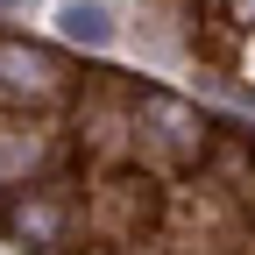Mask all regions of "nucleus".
Segmentation results:
<instances>
[{
	"mask_svg": "<svg viewBox=\"0 0 255 255\" xmlns=\"http://www.w3.org/2000/svg\"><path fill=\"white\" fill-rule=\"evenodd\" d=\"M128 121H135V156H149V163L163 170H199L213 156V121L177 100V92H128Z\"/></svg>",
	"mask_w": 255,
	"mask_h": 255,
	"instance_id": "obj_1",
	"label": "nucleus"
},
{
	"mask_svg": "<svg viewBox=\"0 0 255 255\" xmlns=\"http://www.w3.org/2000/svg\"><path fill=\"white\" fill-rule=\"evenodd\" d=\"M71 92H78V78H71V64L50 43H28V36H7L0 28V107L43 114V107H64Z\"/></svg>",
	"mask_w": 255,
	"mask_h": 255,
	"instance_id": "obj_2",
	"label": "nucleus"
},
{
	"mask_svg": "<svg viewBox=\"0 0 255 255\" xmlns=\"http://www.w3.org/2000/svg\"><path fill=\"white\" fill-rule=\"evenodd\" d=\"M163 220V191H156L135 163H121L100 177V191H92V206H85V227L114 241V248H142V234Z\"/></svg>",
	"mask_w": 255,
	"mask_h": 255,
	"instance_id": "obj_3",
	"label": "nucleus"
},
{
	"mask_svg": "<svg viewBox=\"0 0 255 255\" xmlns=\"http://www.w3.org/2000/svg\"><path fill=\"white\" fill-rule=\"evenodd\" d=\"M78 227V199L64 184L36 177V184H14L7 199H0V234L14 248H64Z\"/></svg>",
	"mask_w": 255,
	"mask_h": 255,
	"instance_id": "obj_4",
	"label": "nucleus"
},
{
	"mask_svg": "<svg viewBox=\"0 0 255 255\" xmlns=\"http://www.w3.org/2000/svg\"><path fill=\"white\" fill-rule=\"evenodd\" d=\"M78 149H92L107 170H121L135 156V121H128V100L114 92H85L78 100Z\"/></svg>",
	"mask_w": 255,
	"mask_h": 255,
	"instance_id": "obj_5",
	"label": "nucleus"
},
{
	"mask_svg": "<svg viewBox=\"0 0 255 255\" xmlns=\"http://www.w3.org/2000/svg\"><path fill=\"white\" fill-rule=\"evenodd\" d=\"M199 177H206L213 191H227V199L255 206V142H241V135H213V156L199 163Z\"/></svg>",
	"mask_w": 255,
	"mask_h": 255,
	"instance_id": "obj_6",
	"label": "nucleus"
},
{
	"mask_svg": "<svg viewBox=\"0 0 255 255\" xmlns=\"http://www.w3.org/2000/svg\"><path fill=\"white\" fill-rule=\"evenodd\" d=\"M50 163V135L43 128H0V184H36Z\"/></svg>",
	"mask_w": 255,
	"mask_h": 255,
	"instance_id": "obj_7",
	"label": "nucleus"
},
{
	"mask_svg": "<svg viewBox=\"0 0 255 255\" xmlns=\"http://www.w3.org/2000/svg\"><path fill=\"white\" fill-rule=\"evenodd\" d=\"M64 36H71V43H85V50H107L114 43V14L100 7V0H64Z\"/></svg>",
	"mask_w": 255,
	"mask_h": 255,
	"instance_id": "obj_8",
	"label": "nucleus"
},
{
	"mask_svg": "<svg viewBox=\"0 0 255 255\" xmlns=\"http://www.w3.org/2000/svg\"><path fill=\"white\" fill-rule=\"evenodd\" d=\"M234 14H241V21H255V0H234Z\"/></svg>",
	"mask_w": 255,
	"mask_h": 255,
	"instance_id": "obj_9",
	"label": "nucleus"
},
{
	"mask_svg": "<svg viewBox=\"0 0 255 255\" xmlns=\"http://www.w3.org/2000/svg\"><path fill=\"white\" fill-rule=\"evenodd\" d=\"M0 7H7V0H0Z\"/></svg>",
	"mask_w": 255,
	"mask_h": 255,
	"instance_id": "obj_10",
	"label": "nucleus"
}]
</instances>
